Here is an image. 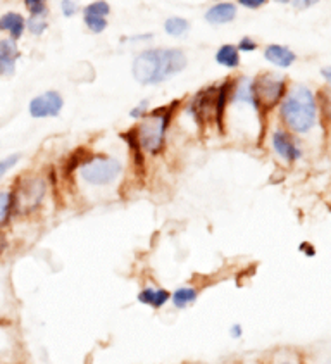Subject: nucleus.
Listing matches in <instances>:
<instances>
[{
	"label": "nucleus",
	"instance_id": "nucleus-22",
	"mask_svg": "<svg viewBox=\"0 0 331 364\" xmlns=\"http://www.w3.org/2000/svg\"><path fill=\"white\" fill-rule=\"evenodd\" d=\"M47 26H48V23L43 16H31V18L26 21L28 31L33 35H42L43 31L47 30Z\"/></svg>",
	"mask_w": 331,
	"mask_h": 364
},
{
	"label": "nucleus",
	"instance_id": "nucleus-34",
	"mask_svg": "<svg viewBox=\"0 0 331 364\" xmlns=\"http://www.w3.org/2000/svg\"><path fill=\"white\" fill-rule=\"evenodd\" d=\"M322 76H325V80L331 85V68H325V70L321 71Z\"/></svg>",
	"mask_w": 331,
	"mask_h": 364
},
{
	"label": "nucleus",
	"instance_id": "nucleus-28",
	"mask_svg": "<svg viewBox=\"0 0 331 364\" xmlns=\"http://www.w3.org/2000/svg\"><path fill=\"white\" fill-rule=\"evenodd\" d=\"M238 50H242V52H252V50H256L257 48V43L254 42L252 38H249V36H245V38H242L240 40V43H238Z\"/></svg>",
	"mask_w": 331,
	"mask_h": 364
},
{
	"label": "nucleus",
	"instance_id": "nucleus-17",
	"mask_svg": "<svg viewBox=\"0 0 331 364\" xmlns=\"http://www.w3.org/2000/svg\"><path fill=\"white\" fill-rule=\"evenodd\" d=\"M216 63L219 66L228 68V70H233V68L240 66V54H238V48L235 46H221L219 50L216 52Z\"/></svg>",
	"mask_w": 331,
	"mask_h": 364
},
{
	"label": "nucleus",
	"instance_id": "nucleus-21",
	"mask_svg": "<svg viewBox=\"0 0 331 364\" xmlns=\"http://www.w3.org/2000/svg\"><path fill=\"white\" fill-rule=\"evenodd\" d=\"M269 364H304V363H302L300 355L297 353H292V350H278V353L273 354Z\"/></svg>",
	"mask_w": 331,
	"mask_h": 364
},
{
	"label": "nucleus",
	"instance_id": "nucleus-32",
	"mask_svg": "<svg viewBox=\"0 0 331 364\" xmlns=\"http://www.w3.org/2000/svg\"><path fill=\"white\" fill-rule=\"evenodd\" d=\"M318 0H295V7L297 9H308V7H310V6H314V4H316Z\"/></svg>",
	"mask_w": 331,
	"mask_h": 364
},
{
	"label": "nucleus",
	"instance_id": "nucleus-4",
	"mask_svg": "<svg viewBox=\"0 0 331 364\" xmlns=\"http://www.w3.org/2000/svg\"><path fill=\"white\" fill-rule=\"evenodd\" d=\"M176 106L178 102L148 112L142 118V123L135 128L136 140H139L143 154L147 152L151 156H157L164 151L166 133H168V127L171 123L173 111Z\"/></svg>",
	"mask_w": 331,
	"mask_h": 364
},
{
	"label": "nucleus",
	"instance_id": "nucleus-23",
	"mask_svg": "<svg viewBox=\"0 0 331 364\" xmlns=\"http://www.w3.org/2000/svg\"><path fill=\"white\" fill-rule=\"evenodd\" d=\"M85 24H87L94 33H100V31H104L107 28V19L100 18V16L85 14Z\"/></svg>",
	"mask_w": 331,
	"mask_h": 364
},
{
	"label": "nucleus",
	"instance_id": "nucleus-8",
	"mask_svg": "<svg viewBox=\"0 0 331 364\" xmlns=\"http://www.w3.org/2000/svg\"><path fill=\"white\" fill-rule=\"evenodd\" d=\"M216 97H217V88L209 87L205 90L199 92L195 95V99L190 104V112L195 116V119L199 121V124H205L209 121L216 119Z\"/></svg>",
	"mask_w": 331,
	"mask_h": 364
},
{
	"label": "nucleus",
	"instance_id": "nucleus-19",
	"mask_svg": "<svg viewBox=\"0 0 331 364\" xmlns=\"http://www.w3.org/2000/svg\"><path fill=\"white\" fill-rule=\"evenodd\" d=\"M190 24L187 19L183 18H169L168 21L164 23V30L166 33L171 35V36H181L188 31Z\"/></svg>",
	"mask_w": 331,
	"mask_h": 364
},
{
	"label": "nucleus",
	"instance_id": "nucleus-26",
	"mask_svg": "<svg viewBox=\"0 0 331 364\" xmlns=\"http://www.w3.org/2000/svg\"><path fill=\"white\" fill-rule=\"evenodd\" d=\"M244 333H245V330H244V326H242V323H232V325H229L228 335L232 341H240V338L244 337Z\"/></svg>",
	"mask_w": 331,
	"mask_h": 364
},
{
	"label": "nucleus",
	"instance_id": "nucleus-3",
	"mask_svg": "<svg viewBox=\"0 0 331 364\" xmlns=\"http://www.w3.org/2000/svg\"><path fill=\"white\" fill-rule=\"evenodd\" d=\"M16 218H30L40 211L48 196V181L35 173H23L12 185Z\"/></svg>",
	"mask_w": 331,
	"mask_h": 364
},
{
	"label": "nucleus",
	"instance_id": "nucleus-5",
	"mask_svg": "<svg viewBox=\"0 0 331 364\" xmlns=\"http://www.w3.org/2000/svg\"><path fill=\"white\" fill-rule=\"evenodd\" d=\"M78 178L90 188L114 187L124 173V166L119 159L111 156H90L83 161L78 169Z\"/></svg>",
	"mask_w": 331,
	"mask_h": 364
},
{
	"label": "nucleus",
	"instance_id": "nucleus-10",
	"mask_svg": "<svg viewBox=\"0 0 331 364\" xmlns=\"http://www.w3.org/2000/svg\"><path fill=\"white\" fill-rule=\"evenodd\" d=\"M136 301H139V304L151 307V309L154 311H159L164 309V307L171 302V292H169L168 289H164V287L148 285L140 290L139 295H136Z\"/></svg>",
	"mask_w": 331,
	"mask_h": 364
},
{
	"label": "nucleus",
	"instance_id": "nucleus-36",
	"mask_svg": "<svg viewBox=\"0 0 331 364\" xmlns=\"http://www.w3.org/2000/svg\"><path fill=\"white\" fill-rule=\"evenodd\" d=\"M328 364H331V363H328Z\"/></svg>",
	"mask_w": 331,
	"mask_h": 364
},
{
	"label": "nucleus",
	"instance_id": "nucleus-16",
	"mask_svg": "<svg viewBox=\"0 0 331 364\" xmlns=\"http://www.w3.org/2000/svg\"><path fill=\"white\" fill-rule=\"evenodd\" d=\"M237 16V7L229 2H221L205 12V19L211 24H224L233 21Z\"/></svg>",
	"mask_w": 331,
	"mask_h": 364
},
{
	"label": "nucleus",
	"instance_id": "nucleus-29",
	"mask_svg": "<svg viewBox=\"0 0 331 364\" xmlns=\"http://www.w3.org/2000/svg\"><path fill=\"white\" fill-rule=\"evenodd\" d=\"M145 111H147V102H145V100H142V102H140L139 106H136L135 109H131L130 116H131V118H143Z\"/></svg>",
	"mask_w": 331,
	"mask_h": 364
},
{
	"label": "nucleus",
	"instance_id": "nucleus-18",
	"mask_svg": "<svg viewBox=\"0 0 331 364\" xmlns=\"http://www.w3.org/2000/svg\"><path fill=\"white\" fill-rule=\"evenodd\" d=\"M14 347V335L6 323H0V364H9V355Z\"/></svg>",
	"mask_w": 331,
	"mask_h": 364
},
{
	"label": "nucleus",
	"instance_id": "nucleus-27",
	"mask_svg": "<svg viewBox=\"0 0 331 364\" xmlns=\"http://www.w3.org/2000/svg\"><path fill=\"white\" fill-rule=\"evenodd\" d=\"M60 9H63L64 16L71 18V16H75L76 11H78V6H76L75 0H63V4H60Z\"/></svg>",
	"mask_w": 331,
	"mask_h": 364
},
{
	"label": "nucleus",
	"instance_id": "nucleus-24",
	"mask_svg": "<svg viewBox=\"0 0 331 364\" xmlns=\"http://www.w3.org/2000/svg\"><path fill=\"white\" fill-rule=\"evenodd\" d=\"M109 12H111V7H109V4L104 2V0H99V2L90 4V6L85 9V14L100 16V18H107Z\"/></svg>",
	"mask_w": 331,
	"mask_h": 364
},
{
	"label": "nucleus",
	"instance_id": "nucleus-9",
	"mask_svg": "<svg viewBox=\"0 0 331 364\" xmlns=\"http://www.w3.org/2000/svg\"><path fill=\"white\" fill-rule=\"evenodd\" d=\"M21 58L18 42L12 38H0V76L9 78L16 73L18 60Z\"/></svg>",
	"mask_w": 331,
	"mask_h": 364
},
{
	"label": "nucleus",
	"instance_id": "nucleus-6",
	"mask_svg": "<svg viewBox=\"0 0 331 364\" xmlns=\"http://www.w3.org/2000/svg\"><path fill=\"white\" fill-rule=\"evenodd\" d=\"M254 97H256L257 107L271 109L274 104L280 102L285 95V78L276 76L274 73H266L252 82Z\"/></svg>",
	"mask_w": 331,
	"mask_h": 364
},
{
	"label": "nucleus",
	"instance_id": "nucleus-12",
	"mask_svg": "<svg viewBox=\"0 0 331 364\" xmlns=\"http://www.w3.org/2000/svg\"><path fill=\"white\" fill-rule=\"evenodd\" d=\"M26 31V19L19 12H6L0 16V33H6L7 38H12L18 42Z\"/></svg>",
	"mask_w": 331,
	"mask_h": 364
},
{
	"label": "nucleus",
	"instance_id": "nucleus-11",
	"mask_svg": "<svg viewBox=\"0 0 331 364\" xmlns=\"http://www.w3.org/2000/svg\"><path fill=\"white\" fill-rule=\"evenodd\" d=\"M273 149L276 151L278 156L283 157L288 163H293V161H297L302 156L300 149L297 147L295 141L283 129H276L273 133Z\"/></svg>",
	"mask_w": 331,
	"mask_h": 364
},
{
	"label": "nucleus",
	"instance_id": "nucleus-2",
	"mask_svg": "<svg viewBox=\"0 0 331 364\" xmlns=\"http://www.w3.org/2000/svg\"><path fill=\"white\" fill-rule=\"evenodd\" d=\"M281 118L295 133H308L318 121V106L314 94L305 87L290 90L281 104Z\"/></svg>",
	"mask_w": 331,
	"mask_h": 364
},
{
	"label": "nucleus",
	"instance_id": "nucleus-15",
	"mask_svg": "<svg viewBox=\"0 0 331 364\" xmlns=\"http://www.w3.org/2000/svg\"><path fill=\"white\" fill-rule=\"evenodd\" d=\"M264 58L278 68H290L293 63H295L297 55L293 54L288 47L269 46V47H266Z\"/></svg>",
	"mask_w": 331,
	"mask_h": 364
},
{
	"label": "nucleus",
	"instance_id": "nucleus-33",
	"mask_svg": "<svg viewBox=\"0 0 331 364\" xmlns=\"http://www.w3.org/2000/svg\"><path fill=\"white\" fill-rule=\"evenodd\" d=\"M7 237H6V233L4 232H0V256H2V254H6V250H7Z\"/></svg>",
	"mask_w": 331,
	"mask_h": 364
},
{
	"label": "nucleus",
	"instance_id": "nucleus-13",
	"mask_svg": "<svg viewBox=\"0 0 331 364\" xmlns=\"http://www.w3.org/2000/svg\"><path fill=\"white\" fill-rule=\"evenodd\" d=\"M199 297H200V290L197 289V287L183 285V287H178L176 290H173L171 302H169V304L178 311H183L195 304V302L199 301Z\"/></svg>",
	"mask_w": 331,
	"mask_h": 364
},
{
	"label": "nucleus",
	"instance_id": "nucleus-14",
	"mask_svg": "<svg viewBox=\"0 0 331 364\" xmlns=\"http://www.w3.org/2000/svg\"><path fill=\"white\" fill-rule=\"evenodd\" d=\"M16 218L14 209V196H12V188H0V232L7 228Z\"/></svg>",
	"mask_w": 331,
	"mask_h": 364
},
{
	"label": "nucleus",
	"instance_id": "nucleus-1",
	"mask_svg": "<svg viewBox=\"0 0 331 364\" xmlns=\"http://www.w3.org/2000/svg\"><path fill=\"white\" fill-rule=\"evenodd\" d=\"M187 68V58L178 48H151L133 60V76L142 85H157Z\"/></svg>",
	"mask_w": 331,
	"mask_h": 364
},
{
	"label": "nucleus",
	"instance_id": "nucleus-20",
	"mask_svg": "<svg viewBox=\"0 0 331 364\" xmlns=\"http://www.w3.org/2000/svg\"><path fill=\"white\" fill-rule=\"evenodd\" d=\"M21 157L23 156L19 152H14V154H9V156L0 157V180H4V178L9 175L12 169L19 164Z\"/></svg>",
	"mask_w": 331,
	"mask_h": 364
},
{
	"label": "nucleus",
	"instance_id": "nucleus-30",
	"mask_svg": "<svg viewBox=\"0 0 331 364\" xmlns=\"http://www.w3.org/2000/svg\"><path fill=\"white\" fill-rule=\"evenodd\" d=\"M268 0H238V4L244 7H249V9H257V7L264 6Z\"/></svg>",
	"mask_w": 331,
	"mask_h": 364
},
{
	"label": "nucleus",
	"instance_id": "nucleus-7",
	"mask_svg": "<svg viewBox=\"0 0 331 364\" xmlns=\"http://www.w3.org/2000/svg\"><path fill=\"white\" fill-rule=\"evenodd\" d=\"M64 106V100L58 92H43V94L33 97L28 104V111H30L31 118L42 119V118H55L59 114L60 109Z\"/></svg>",
	"mask_w": 331,
	"mask_h": 364
},
{
	"label": "nucleus",
	"instance_id": "nucleus-35",
	"mask_svg": "<svg viewBox=\"0 0 331 364\" xmlns=\"http://www.w3.org/2000/svg\"><path fill=\"white\" fill-rule=\"evenodd\" d=\"M276 2H280V4H286V2H288V0H276Z\"/></svg>",
	"mask_w": 331,
	"mask_h": 364
},
{
	"label": "nucleus",
	"instance_id": "nucleus-31",
	"mask_svg": "<svg viewBox=\"0 0 331 364\" xmlns=\"http://www.w3.org/2000/svg\"><path fill=\"white\" fill-rule=\"evenodd\" d=\"M298 250H300V252H304L308 257L316 256V249H314V247L310 244H308V242H304V244L298 245Z\"/></svg>",
	"mask_w": 331,
	"mask_h": 364
},
{
	"label": "nucleus",
	"instance_id": "nucleus-25",
	"mask_svg": "<svg viewBox=\"0 0 331 364\" xmlns=\"http://www.w3.org/2000/svg\"><path fill=\"white\" fill-rule=\"evenodd\" d=\"M24 6H26L31 16H43L47 9L45 0H24Z\"/></svg>",
	"mask_w": 331,
	"mask_h": 364
}]
</instances>
